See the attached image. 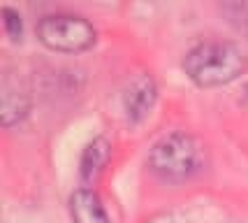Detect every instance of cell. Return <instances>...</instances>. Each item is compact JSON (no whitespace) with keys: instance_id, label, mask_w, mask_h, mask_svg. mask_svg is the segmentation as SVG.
<instances>
[{"instance_id":"obj_1","label":"cell","mask_w":248,"mask_h":223,"mask_svg":"<svg viewBox=\"0 0 248 223\" xmlns=\"http://www.w3.org/2000/svg\"><path fill=\"white\" fill-rule=\"evenodd\" d=\"M184 70L197 86H223L248 70V56L234 42L204 40L184 56Z\"/></svg>"},{"instance_id":"obj_2","label":"cell","mask_w":248,"mask_h":223,"mask_svg":"<svg viewBox=\"0 0 248 223\" xmlns=\"http://www.w3.org/2000/svg\"><path fill=\"white\" fill-rule=\"evenodd\" d=\"M206 151L188 133H170L149 151V168L165 181H188L204 168Z\"/></svg>"},{"instance_id":"obj_3","label":"cell","mask_w":248,"mask_h":223,"mask_svg":"<svg viewBox=\"0 0 248 223\" xmlns=\"http://www.w3.org/2000/svg\"><path fill=\"white\" fill-rule=\"evenodd\" d=\"M37 37L54 51L77 53L93 47L97 33L95 26L84 17L58 12V14H46L37 21Z\"/></svg>"},{"instance_id":"obj_4","label":"cell","mask_w":248,"mask_h":223,"mask_svg":"<svg viewBox=\"0 0 248 223\" xmlns=\"http://www.w3.org/2000/svg\"><path fill=\"white\" fill-rule=\"evenodd\" d=\"M158 100V86L151 74H137L123 93V109L130 123H140L141 119L151 114Z\"/></svg>"},{"instance_id":"obj_5","label":"cell","mask_w":248,"mask_h":223,"mask_svg":"<svg viewBox=\"0 0 248 223\" xmlns=\"http://www.w3.org/2000/svg\"><path fill=\"white\" fill-rule=\"evenodd\" d=\"M31 109V96L28 88L19 82L12 79L10 74L2 77V86H0V119L2 126L10 128L14 123H19Z\"/></svg>"},{"instance_id":"obj_6","label":"cell","mask_w":248,"mask_h":223,"mask_svg":"<svg viewBox=\"0 0 248 223\" xmlns=\"http://www.w3.org/2000/svg\"><path fill=\"white\" fill-rule=\"evenodd\" d=\"M70 214L75 223H109L107 209L93 189H77L70 195Z\"/></svg>"},{"instance_id":"obj_7","label":"cell","mask_w":248,"mask_h":223,"mask_svg":"<svg viewBox=\"0 0 248 223\" xmlns=\"http://www.w3.org/2000/svg\"><path fill=\"white\" fill-rule=\"evenodd\" d=\"M109 158H111V144L107 137H95L93 142H88L81 154V163H79L81 179L86 184H95L102 177Z\"/></svg>"},{"instance_id":"obj_8","label":"cell","mask_w":248,"mask_h":223,"mask_svg":"<svg viewBox=\"0 0 248 223\" xmlns=\"http://www.w3.org/2000/svg\"><path fill=\"white\" fill-rule=\"evenodd\" d=\"M0 14H2V26H5V33L10 35L12 40H21L23 35V21H21V14L16 10H12V7H2L0 10Z\"/></svg>"},{"instance_id":"obj_9","label":"cell","mask_w":248,"mask_h":223,"mask_svg":"<svg viewBox=\"0 0 248 223\" xmlns=\"http://www.w3.org/2000/svg\"><path fill=\"white\" fill-rule=\"evenodd\" d=\"M149 223H190V221H188V219H184V216H179V214H174V212H165V214L153 216Z\"/></svg>"}]
</instances>
